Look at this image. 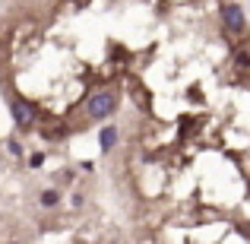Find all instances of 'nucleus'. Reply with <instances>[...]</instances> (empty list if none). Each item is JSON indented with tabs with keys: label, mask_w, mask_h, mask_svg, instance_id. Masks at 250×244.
<instances>
[{
	"label": "nucleus",
	"mask_w": 250,
	"mask_h": 244,
	"mask_svg": "<svg viewBox=\"0 0 250 244\" xmlns=\"http://www.w3.org/2000/svg\"><path fill=\"white\" fill-rule=\"evenodd\" d=\"M234 64H238L241 70H250V54L247 51H238V54H234Z\"/></svg>",
	"instance_id": "423d86ee"
},
{
	"label": "nucleus",
	"mask_w": 250,
	"mask_h": 244,
	"mask_svg": "<svg viewBox=\"0 0 250 244\" xmlns=\"http://www.w3.org/2000/svg\"><path fill=\"white\" fill-rule=\"evenodd\" d=\"M38 200H42L44 209H51V206H57V203H61V190H57V187H48V190H42V197H38Z\"/></svg>",
	"instance_id": "39448f33"
},
{
	"label": "nucleus",
	"mask_w": 250,
	"mask_h": 244,
	"mask_svg": "<svg viewBox=\"0 0 250 244\" xmlns=\"http://www.w3.org/2000/svg\"><path fill=\"white\" fill-rule=\"evenodd\" d=\"M10 114H13V121H16L19 130H32V124H35V111H32V105L22 102V98H13L10 102Z\"/></svg>",
	"instance_id": "7ed1b4c3"
},
{
	"label": "nucleus",
	"mask_w": 250,
	"mask_h": 244,
	"mask_svg": "<svg viewBox=\"0 0 250 244\" xmlns=\"http://www.w3.org/2000/svg\"><path fill=\"white\" fill-rule=\"evenodd\" d=\"M114 143H117V127H111V124H108V127L98 133V146H102V153H111Z\"/></svg>",
	"instance_id": "20e7f679"
},
{
	"label": "nucleus",
	"mask_w": 250,
	"mask_h": 244,
	"mask_svg": "<svg viewBox=\"0 0 250 244\" xmlns=\"http://www.w3.org/2000/svg\"><path fill=\"white\" fill-rule=\"evenodd\" d=\"M42 165H44V155L42 153H32L29 155V168H42Z\"/></svg>",
	"instance_id": "0eeeda50"
},
{
	"label": "nucleus",
	"mask_w": 250,
	"mask_h": 244,
	"mask_svg": "<svg viewBox=\"0 0 250 244\" xmlns=\"http://www.w3.org/2000/svg\"><path fill=\"white\" fill-rule=\"evenodd\" d=\"M222 19H225V25L234 32V35H247V19H244V10H241L238 3L222 6Z\"/></svg>",
	"instance_id": "f03ea898"
},
{
	"label": "nucleus",
	"mask_w": 250,
	"mask_h": 244,
	"mask_svg": "<svg viewBox=\"0 0 250 244\" xmlns=\"http://www.w3.org/2000/svg\"><path fill=\"white\" fill-rule=\"evenodd\" d=\"M6 149H10V153H13V155H22V146H19V143H16V140H10V143H6Z\"/></svg>",
	"instance_id": "6e6552de"
},
{
	"label": "nucleus",
	"mask_w": 250,
	"mask_h": 244,
	"mask_svg": "<svg viewBox=\"0 0 250 244\" xmlns=\"http://www.w3.org/2000/svg\"><path fill=\"white\" fill-rule=\"evenodd\" d=\"M6 244H19V241H6Z\"/></svg>",
	"instance_id": "1a4fd4ad"
},
{
	"label": "nucleus",
	"mask_w": 250,
	"mask_h": 244,
	"mask_svg": "<svg viewBox=\"0 0 250 244\" xmlns=\"http://www.w3.org/2000/svg\"><path fill=\"white\" fill-rule=\"evenodd\" d=\"M89 117H95V121H104V117H111L117 111V95L111 89H102V92H95V95L89 98Z\"/></svg>",
	"instance_id": "f257e3e1"
}]
</instances>
